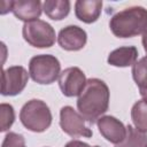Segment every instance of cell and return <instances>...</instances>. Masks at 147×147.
Segmentation results:
<instances>
[{
  "instance_id": "277c9868",
  "label": "cell",
  "mask_w": 147,
  "mask_h": 147,
  "mask_svg": "<svg viewBox=\"0 0 147 147\" xmlns=\"http://www.w3.org/2000/svg\"><path fill=\"white\" fill-rule=\"evenodd\" d=\"M29 74L38 84L48 85L59 79L61 64L57 57L51 54H40L31 57L29 62Z\"/></svg>"
},
{
  "instance_id": "7a4b0ae2",
  "label": "cell",
  "mask_w": 147,
  "mask_h": 147,
  "mask_svg": "<svg viewBox=\"0 0 147 147\" xmlns=\"http://www.w3.org/2000/svg\"><path fill=\"white\" fill-rule=\"evenodd\" d=\"M109 28L117 38H131L147 31V9L141 6L125 8L111 16Z\"/></svg>"
},
{
  "instance_id": "30bf717a",
  "label": "cell",
  "mask_w": 147,
  "mask_h": 147,
  "mask_svg": "<svg viewBox=\"0 0 147 147\" xmlns=\"http://www.w3.org/2000/svg\"><path fill=\"white\" fill-rule=\"evenodd\" d=\"M96 125L101 136L114 145L119 144L125 138L126 126L114 116H101L96 121Z\"/></svg>"
},
{
  "instance_id": "ba28073f",
  "label": "cell",
  "mask_w": 147,
  "mask_h": 147,
  "mask_svg": "<svg viewBox=\"0 0 147 147\" xmlns=\"http://www.w3.org/2000/svg\"><path fill=\"white\" fill-rule=\"evenodd\" d=\"M86 82L85 74L78 67H69L59 76V87L63 95L68 98L79 95L84 90Z\"/></svg>"
},
{
  "instance_id": "8fae6325",
  "label": "cell",
  "mask_w": 147,
  "mask_h": 147,
  "mask_svg": "<svg viewBox=\"0 0 147 147\" xmlns=\"http://www.w3.org/2000/svg\"><path fill=\"white\" fill-rule=\"evenodd\" d=\"M41 10L42 7L39 0H14L11 6V11L14 15L25 23L39 20Z\"/></svg>"
},
{
  "instance_id": "ac0fdd59",
  "label": "cell",
  "mask_w": 147,
  "mask_h": 147,
  "mask_svg": "<svg viewBox=\"0 0 147 147\" xmlns=\"http://www.w3.org/2000/svg\"><path fill=\"white\" fill-rule=\"evenodd\" d=\"M0 115H1V126L0 131L5 132L9 130L15 121V111L11 105L9 103H1L0 105Z\"/></svg>"
},
{
  "instance_id": "2e32d148",
  "label": "cell",
  "mask_w": 147,
  "mask_h": 147,
  "mask_svg": "<svg viewBox=\"0 0 147 147\" xmlns=\"http://www.w3.org/2000/svg\"><path fill=\"white\" fill-rule=\"evenodd\" d=\"M131 119L136 126L141 132H147V101L138 100L131 109Z\"/></svg>"
},
{
  "instance_id": "5b68a950",
  "label": "cell",
  "mask_w": 147,
  "mask_h": 147,
  "mask_svg": "<svg viewBox=\"0 0 147 147\" xmlns=\"http://www.w3.org/2000/svg\"><path fill=\"white\" fill-rule=\"evenodd\" d=\"M22 34L24 40L30 46L37 48L52 47L56 40L54 28L42 20H34L24 23Z\"/></svg>"
},
{
  "instance_id": "3957f363",
  "label": "cell",
  "mask_w": 147,
  "mask_h": 147,
  "mask_svg": "<svg viewBox=\"0 0 147 147\" xmlns=\"http://www.w3.org/2000/svg\"><path fill=\"white\" fill-rule=\"evenodd\" d=\"M52 113L46 102L32 99L28 101L20 111V121L25 129L32 132H44L52 124Z\"/></svg>"
},
{
  "instance_id": "9a60e30c",
  "label": "cell",
  "mask_w": 147,
  "mask_h": 147,
  "mask_svg": "<svg viewBox=\"0 0 147 147\" xmlns=\"http://www.w3.org/2000/svg\"><path fill=\"white\" fill-rule=\"evenodd\" d=\"M147 134L139 131L132 125H126V134L123 141L115 145V147H146Z\"/></svg>"
},
{
  "instance_id": "6da1fadb",
  "label": "cell",
  "mask_w": 147,
  "mask_h": 147,
  "mask_svg": "<svg viewBox=\"0 0 147 147\" xmlns=\"http://www.w3.org/2000/svg\"><path fill=\"white\" fill-rule=\"evenodd\" d=\"M110 92L108 85L99 78H90L77 99L78 113L90 124L95 123L109 107Z\"/></svg>"
},
{
  "instance_id": "7c38bea8",
  "label": "cell",
  "mask_w": 147,
  "mask_h": 147,
  "mask_svg": "<svg viewBox=\"0 0 147 147\" xmlns=\"http://www.w3.org/2000/svg\"><path fill=\"white\" fill-rule=\"evenodd\" d=\"M102 1L100 0H78L75 2L76 17L86 23H94L101 15Z\"/></svg>"
},
{
  "instance_id": "d6986e66",
  "label": "cell",
  "mask_w": 147,
  "mask_h": 147,
  "mask_svg": "<svg viewBox=\"0 0 147 147\" xmlns=\"http://www.w3.org/2000/svg\"><path fill=\"white\" fill-rule=\"evenodd\" d=\"M1 147H26L25 139L22 134L16 132H8L3 138Z\"/></svg>"
},
{
  "instance_id": "e0dca14e",
  "label": "cell",
  "mask_w": 147,
  "mask_h": 147,
  "mask_svg": "<svg viewBox=\"0 0 147 147\" xmlns=\"http://www.w3.org/2000/svg\"><path fill=\"white\" fill-rule=\"evenodd\" d=\"M131 72L139 90H147V55L132 65Z\"/></svg>"
},
{
  "instance_id": "603a6c76",
  "label": "cell",
  "mask_w": 147,
  "mask_h": 147,
  "mask_svg": "<svg viewBox=\"0 0 147 147\" xmlns=\"http://www.w3.org/2000/svg\"><path fill=\"white\" fill-rule=\"evenodd\" d=\"M93 147H100V146H93Z\"/></svg>"
},
{
  "instance_id": "9c48e42d",
  "label": "cell",
  "mask_w": 147,
  "mask_h": 147,
  "mask_svg": "<svg viewBox=\"0 0 147 147\" xmlns=\"http://www.w3.org/2000/svg\"><path fill=\"white\" fill-rule=\"evenodd\" d=\"M87 41V33L83 28L78 25H68L60 30L57 34V42L61 48L76 52L84 48Z\"/></svg>"
},
{
  "instance_id": "4fadbf2b",
  "label": "cell",
  "mask_w": 147,
  "mask_h": 147,
  "mask_svg": "<svg viewBox=\"0 0 147 147\" xmlns=\"http://www.w3.org/2000/svg\"><path fill=\"white\" fill-rule=\"evenodd\" d=\"M138 59V49L136 46H122L109 53L107 62L113 67L125 68L133 65Z\"/></svg>"
},
{
  "instance_id": "5bb4252c",
  "label": "cell",
  "mask_w": 147,
  "mask_h": 147,
  "mask_svg": "<svg viewBox=\"0 0 147 147\" xmlns=\"http://www.w3.org/2000/svg\"><path fill=\"white\" fill-rule=\"evenodd\" d=\"M42 9L48 18L54 21H61L69 15L70 1L69 0H46L42 3Z\"/></svg>"
},
{
  "instance_id": "ffe728a7",
  "label": "cell",
  "mask_w": 147,
  "mask_h": 147,
  "mask_svg": "<svg viewBox=\"0 0 147 147\" xmlns=\"http://www.w3.org/2000/svg\"><path fill=\"white\" fill-rule=\"evenodd\" d=\"M64 147H91V146L86 142L80 141V140H71V141L67 142Z\"/></svg>"
},
{
  "instance_id": "7402d4cb",
  "label": "cell",
  "mask_w": 147,
  "mask_h": 147,
  "mask_svg": "<svg viewBox=\"0 0 147 147\" xmlns=\"http://www.w3.org/2000/svg\"><path fill=\"white\" fill-rule=\"evenodd\" d=\"M139 92H140V95L142 96V99L145 101H147V90H139Z\"/></svg>"
},
{
  "instance_id": "cb8c5ba5",
  "label": "cell",
  "mask_w": 147,
  "mask_h": 147,
  "mask_svg": "<svg viewBox=\"0 0 147 147\" xmlns=\"http://www.w3.org/2000/svg\"><path fill=\"white\" fill-rule=\"evenodd\" d=\"M146 147H147V145H146Z\"/></svg>"
},
{
  "instance_id": "8992f818",
  "label": "cell",
  "mask_w": 147,
  "mask_h": 147,
  "mask_svg": "<svg viewBox=\"0 0 147 147\" xmlns=\"http://www.w3.org/2000/svg\"><path fill=\"white\" fill-rule=\"evenodd\" d=\"M85 118L71 106H64L60 110V126L64 133L72 138H91L92 130L86 125Z\"/></svg>"
},
{
  "instance_id": "52a82bcc",
  "label": "cell",
  "mask_w": 147,
  "mask_h": 147,
  "mask_svg": "<svg viewBox=\"0 0 147 147\" xmlns=\"http://www.w3.org/2000/svg\"><path fill=\"white\" fill-rule=\"evenodd\" d=\"M29 74L22 65H13L2 70L1 76V94L5 96H14L20 94L26 86Z\"/></svg>"
},
{
  "instance_id": "44dd1931",
  "label": "cell",
  "mask_w": 147,
  "mask_h": 147,
  "mask_svg": "<svg viewBox=\"0 0 147 147\" xmlns=\"http://www.w3.org/2000/svg\"><path fill=\"white\" fill-rule=\"evenodd\" d=\"M141 42H142V46H144V49L145 52L147 53V31L142 34V38H141Z\"/></svg>"
}]
</instances>
